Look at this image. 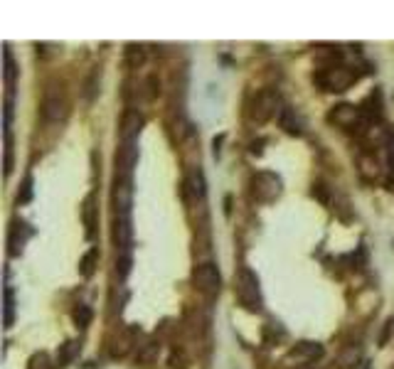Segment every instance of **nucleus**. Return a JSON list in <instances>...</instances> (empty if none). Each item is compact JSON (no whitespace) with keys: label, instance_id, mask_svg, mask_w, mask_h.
Instances as JSON below:
<instances>
[{"label":"nucleus","instance_id":"25","mask_svg":"<svg viewBox=\"0 0 394 369\" xmlns=\"http://www.w3.org/2000/svg\"><path fill=\"white\" fill-rule=\"evenodd\" d=\"M13 291L10 288H6V328H10L13 325Z\"/></svg>","mask_w":394,"mask_h":369},{"label":"nucleus","instance_id":"16","mask_svg":"<svg viewBox=\"0 0 394 369\" xmlns=\"http://www.w3.org/2000/svg\"><path fill=\"white\" fill-rule=\"evenodd\" d=\"M15 59H13V52L6 50V86H8V96L13 94V84H15Z\"/></svg>","mask_w":394,"mask_h":369},{"label":"nucleus","instance_id":"14","mask_svg":"<svg viewBox=\"0 0 394 369\" xmlns=\"http://www.w3.org/2000/svg\"><path fill=\"white\" fill-rule=\"evenodd\" d=\"M82 217H84V224H87V234L92 236L94 229H96V207H94V195H89V197L84 199Z\"/></svg>","mask_w":394,"mask_h":369},{"label":"nucleus","instance_id":"6","mask_svg":"<svg viewBox=\"0 0 394 369\" xmlns=\"http://www.w3.org/2000/svg\"><path fill=\"white\" fill-rule=\"evenodd\" d=\"M136 160H138V146H136V141H124L119 153H116V175L131 177Z\"/></svg>","mask_w":394,"mask_h":369},{"label":"nucleus","instance_id":"4","mask_svg":"<svg viewBox=\"0 0 394 369\" xmlns=\"http://www.w3.org/2000/svg\"><path fill=\"white\" fill-rule=\"evenodd\" d=\"M316 79L326 91H345V89L355 82V74L345 67H337V69L333 67V69H326L323 74H318Z\"/></svg>","mask_w":394,"mask_h":369},{"label":"nucleus","instance_id":"15","mask_svg":"<svg viewBox=\"0 0 394 369\" xmlns=\"http://www.w3.org/2000/svg\"><path fill=\"white\" fill-rule=\"evenodd\" d=\"M96 264H98V249H89L87 254L82 256V261H79V273L89 278V276L94 273V269H96Z\"/></svg>","mask_w":394,"mask_h":369},{"label":"nucleus","instance_id":"12","mask_svg":"<svg viewBox=\"0 0 394 369\" xmlns=\"http://www.w3.org/2000/svg\"><path fill=\"white\" fill-rule=\"evenodd\" d=\"M30 236V229H27L25 222H13V229H10V254L17 256L22 251V244H25V239Z\"/></svg>","mask_w":394,"mask_h":369},{"label":"nucleus","instance_id":"19","mask_svg":"<svg viewBox=\"0 0 394 369\" xmlns=\"http://www.w3.org/2000/svg\"><path fill=\"white\" fill-rule=\"evenodd\" d=\"M79 352V342H67L62 347V352L57 354V362H59V367H64V364H69L74 359V354Z\"/></svg>","mask_w":394,"mask_h":369},{"label":"nucleus","instance_id":"22","mask_svg":"<svg viewBox=\"0 0 394 369\" xmlns=\"http://www.w3.org/2000/svg\"><path fill=\"white\" fill-rule=\"evenodd\" d=\"M131 269V256L129 254H121L119 261H116V271H119V278H126Z\"/></svg>","mask_w":394,"mask_h":369},{"label":"nucleus","instance_id":"13","mask_svg":"<svg viewBox=\"0 0 394 369\" xmlns=\"http://www.w3.org/2000/svg\"><path fill=\"white\" fill-rule=\"evenodd\" d=\"M185 188H187V195L195 199H203L205 197V177L200 170H192L190 175H187L185 180Z\"/></svg>","mask_w":394,"mask_h":369},{"label":"nucleus","instance_id":"9","mask_svg":"<svg viewBox=\"0 0 394 369\" xmlns=\"http://www.w3.org/2000/svg\"><path fill=\"white\" fill-rule=\"evenodd\" d=\"M143 128V116L138 111H126L121 121V138L124 141H138V133Z\"/></svg>","mask_w":394,"mask_h":369},{"label":"nucleus","instance_id":"5","mask_svg":"<svg viewBox=\"0 0 394 369\" xmlns=\"http://www.w3.org/2000/svg\"><path fill=\"white\" fill-rule=\"evenodd\" d=\"M276 104H279V99H276L274 91H269V89L259 91L254 104H251V119L259 121V123H266L276 114Z\"/></svg>","mask_w":394,"mask_h":369},{"label":"nucleus","instance_id":"7","mask_svg":"<svg viewBox=\"0 0 394 369\" xmlns=\"http://www.w3.org/2000/svg\"><path fill=\"white\" fill-rule=\"evenodd\" d=\"M114 241L116 249L121 254H131V244H133V227H131V217H116L114 219Z\"/></svg>","mask_w":394,"mask_h":369},{"label":"nucleus","instance_id":"21","mask_svg":"<svg viewBox=\"0 0 394 369\" xmlns=\"http://www.w3.org/2000/svg\"><path fill=\"white\" fill-rule=\"evenodd\" d=\"M156 357H158V345H153V342H148L138 352V362H153Z\"/></svg>","mask_w":394,"mask_h":369},{"label":"nucleus","instance_id":"20","mask_svg":"<svg viewBox=\"0 0 394 369\" xmlns=\"http://www.w3.org/2000/svg\"><path fill=\"white\" fill-rule=\"evenodd\" d=\"M126 59H129L131 67H138V64H143L145 54L140 47H136V45H129V50H126Z\"/></svg>","mask_w":394,"mask_h":369},{"label":"nucleus","instance_id":"18","mask_svg":"<svg viewBox=\"0 0 394 369\" xmlns=\"http://www.w3.org/2000/svg\"><path fill=\"white\" fill-rule=\"evenodd\" d=\"M291 354H306L308 359H316V357H321V354H323V349L318 347L316 342H301Z\"/></svg>","mask_w":394,"mask_h":369},{"label":"nucleus","instance_id":"11","mask_svg":"<svg viewBox=\"0 0 394 369\" xmlns=\"http://www.w3.org/2000/svg\"><path fill=\"white\" fill-rule=\"evenodd\" d=\"M279 123H281V128H284L286 133H291V135L303 133L301 119L296 116V111L291 109V106H281V109H279Z\"/></svg>","mask_w":394,"mask_h":369},{"label":"nucleus","instance_id":"24","mask_svg":"<svg viewBox=\"0 0 394 369\" xmlns=\"http://www.w3.org/2000/svg\"><path fill=\"white\" fill-rule=\"evenodd\" d=\"M27 369H50V357H47L45 352L35 354V357L30 359V367Z\"/></svg>","mask_w":394,"mask_h":369},{"label":"nucleus","instance_id":"8","mask_svg":"<svg viewBox=\"0 0 394 369\" xmlns=\"http://www.w3.org/2000/svg\"><path fill=\"white\" fill-rule=\"evenodd\" d=\"M42 116H45L47 121H54V123L67 119V101H64V96L50 91V94L45 96V101H42Z\"/></svg>","mask_w":394,"mask_h":369},{"label":"nucleus","instance_id":"10","mask_svg":"<svg viewBox=\"0 0 394 369\" xmlns=\"http://www.w3.org/2000/svg\"><path fill=\"white\" fill-rule=\"evenodd\" d=\"M330 121H335V123L342 126V128H355V123L360 121V111L348 104L335 106V111L330 114Z\"/></svg>","mask_w":394,"mask_h":369},{"label":"nucleus","instance_id":"1","mask_svg":"<svg viewBox=\"0 0 394 369\" xmlns=\"http://www.w3.org/2000/svg\"><path fill=\"white\" fill-rule=\"evenodd\" d=\"M239 303H242L247 310L256 312L261 310V293H259V278L251 273L249 269H242L237 276V286H234Z\"/></svg>","mask_w":394,"mask_h":369},{"label":"nucleus","instance_id":"17","mask_svg":"<svg viewBox=\"0 0 394 369\" xmlns=\"http://www.w3.org/2000/svg\"><path fill=\"white\" fill-rule=\"evenodd\" d=\"M92 315H94V312H92V308H89V306H84V303H82V306H77V308H74V312H72L74 322H77L79 328H87L89 322H92Z\"/></svg>","mask_w":394,"mask_h":369},{"label":"nucleus","instance_id":"23","mask_svg":"<svg viewBox=\"0 0 394 369\" xmlns=\"http://www.w3.org/2000/svg\"><path fill=\"white\" fill-rule=\"evenodd\" d=\"M30 197H32V177H25V182H22V193H17V204L30 202Z\"/></svg>","mask_w":394,"mask_h":369},{"label":"nucleus","instance_id":"2","mask_svg":"<svg viewBox=\"0 0 394 369\" xmlns=\"http://www.w3.org/2000/svg\"><path fill=\"white\" fill-rule=\"evenodd\" d=\"M192 281L200 293H205L207 298H214L222 288V276H219L217 266L214 264H200L192 271Z\"/></svg>","mask_w":394,"mask_h":369},{"label":"nucleus","instance_id":"3","mask_svg":"<svg viewBox=\"0 0 394 369\" xmlns=\"http://www.w3.org/2000/svg\"><path fill=\"white\" fill-rule=\"evenodd\" d=\"M131 202H133V182H131V177L116 175V180H114L116 217H131Z\"/></svg>","mask_w":394,"mask_h":369}]
</instances>
